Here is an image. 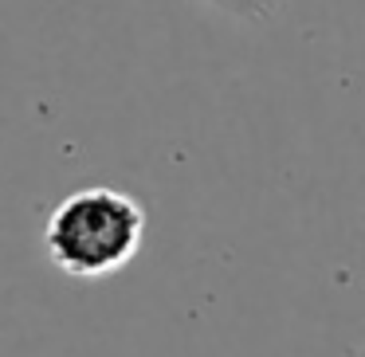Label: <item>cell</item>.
<instances>
[{
    "label": "cell",
    "mask_w": 365,
    "mask_h": 357,
    "mask_svg": "<svg viewBox=\"0 0 365 357\" xmlns=\"http://www.w3.org/2000/svg\"><path fill=\"white\" fill-rule=\"evenodd\" d=\"M145 239V208L110 185L75 189L43 224L48 259L71 279H106L138 255Z\"/></svg>",
    "instance_id": "obj_1"
},
{
    "label": "cell",
    "mask_w": 365,
    "mask_h": 357,
    "mask_svg": "<svg viewBox=\"0 0 365 357\" xmlns=\"http://www.w3.org/2000/svg\"><path fill=\"white\" fill-rule=\"evenodd\" d=\"M205 4H212V9L228 12V16H236V20L263 24V20H271V16H279V12H283L287 0H205Z\"/></svg>",
    "instance_id": "obj_2"
}]
</instances>
